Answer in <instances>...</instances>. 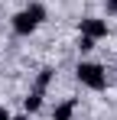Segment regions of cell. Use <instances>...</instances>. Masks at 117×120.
<instances>
[{
    "mask_svg": "<svg viewBox=\"0 0 117 120\" xmlns=\"http://www.w3.org/2000/svg\"><path fill=\"white\" fill-rule=\"evenodd\" d=\"M33 29H36V20H33L26 10H20L16 16H13V33H16V36H29Z\"/></svg>",
    "mask_w": 117,
    "mask_h": 120,
    "instance_id": "3957f363",
    "label": "cell"
},
{
    "mask_svg": "<svg viewBox=\"0 0 117 120\" xmlns=\"http://www.w3.org/2000/svg\"><path fill=\"white\" fill-rule=\"evenodd\" d=\"M10 120H29V117H26V114H20V117H10Z\"/></svg>",
    "mask_w": 117,
    "mask_h": 120,
    "instance_id": "8fae6325",
    "label": "cell"
},
{
    "mask_svg": "<svg viewBox=\"0 0 117 120\" xmlns=\"http://www.w3.org/2000/svg\"><path fill=\"white\" fill-rule=\"evenodd\" d=\"M94 49V39H88V36H78V52H91Z\"/></svg>",
    "mask_w": 117,
    "mask_h": 120,
    "instance_id": "ba28073f",
    "label": "cell"
},
{
    "mask_svg": "<svg viewBox=\"0 0 117 120\" xmlns=\"http://www.w3.org/2000/svg\"><path fill=\"white\" fill-rule=\"evenodd\" d=\"M23 107H26V114H36L39 107H42V91H33V94H26V98H23Z\"/></svg>",
    "mask_w": 117,
    "mask_h": 120,
    "instance_id": "8992f818",
    "label": "cell"
},
{
    "mask_svg": "<svg viewBox=\"0 0 117 120\" xmlns=\"http://www.w3.org/2000/svg\"><path fill=\"white\" fill-rule=\"evenodd\" d=\"M52 78H55V71H52V68H39V75H36V88H33V91H46V88L52 84Z\"/></svg>",
    "mask_w": 117,
    "mask_h": 120,
    "instance_id": "5b68a950",
    "label": "cell"
},
{
    "mask_svg": "<svg viewBox=\"0 0 117 120\" xmlns=\"http://www.w3.org/2000/svg\"><path fill=\"white\" fill-rule=\"evenodd\" d=\"M75 107H78V101H75V98H68V101H62V104H55V110H52V120H72Z\"/></svg>",
    "mask_w": 117,
    "mask_h": 120,
    "instance_id": "277c9868",
    "label": "cell"
},
{
    "mask_svg": "<svg viewBox=\"0 0 117 120\" xmlns=\"http://www.w3.org/2000/svg\"><path fill=\"white\" fill-rule=\"evenodd\" d=\"M78 29H81V36H88V39H94V42L107 36V23L98 20V16H85V20L78 23Z\"/></svg>",
    "mask_w": 117,
    "mask_h": 120,
    "instance_id": "7a4b0ae2",
    "label": "cell"
},
{
    "mask_svg": "<svg viewBox=\"0 0 117 120\" xmlns=\"http://www.w3.org/2000/svg\"><path fill=\"white\" fill-rule=\"evenodd\" d=\"M75 78L85 88H91V91H104V84H107V75H104V68L98 62H81L75 68Z\"/></svg>",
    "mask_w": 117,
    "mask_h": 120,
    "instance_id": "6da1fadb",
    "label": "cell"
},
{
    "mask_svg": "<svg viewBox=\"0 0 117 120\" xmlns=\"http://www.w3.org/2000/svg\"><path fill=\"white\" fill-rule=\"evenodd\" d=\"M0 120H10V110L7 107H0Z\"/></svg>",
    "mask_w": 117,
    "mask_h": 120,
    "instance_id": "30bf717a",
    "label": "cell"
},
{
    "mask_svg": "<svg viewBox=\"0 0 117 120\" xmlns=\"http://www.w3.org/2000/svg\"><path fill=\"white\" fill-rule=\"evenodd\" d=\"M104 7H107V13H111V16H117V0H104Z\"/></svg>",
    "mask_w": 117,
    "mask_h": 120,
    "instance_id": "9c48e42d",
    "label": "cell"
},
{
    "mask_svg": "<svg viewBox=\"0 0 117 120\" xmlns=\"http://www.w3.org/2000/svg\"><path fill=\"white\" fill-rule=\"evenodd\" d=\"M26 13H29L33 20H36V26L46 20V7H42V3H29V7H26Z\"/></svg>",
    "mask_w": 117,
    "mask_h": 120,
    "instance_id": "52a82bcc",
    "label": "cell"
}]
</instances>
